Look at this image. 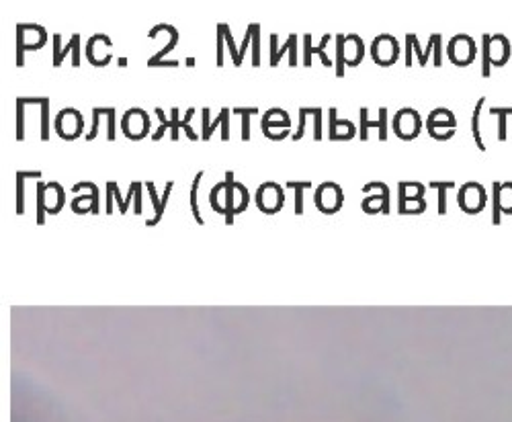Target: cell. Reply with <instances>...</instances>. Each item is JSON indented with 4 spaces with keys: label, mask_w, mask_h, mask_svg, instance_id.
<instances>
[{
    "label": "cell",
    "mask_w": 512,
    "mask_h": 422,
    "mask_svg": "<svg viewBox=\"0 0 512 422\" xmlns=\"http://www.w3.org/2000/svg\"><path fill=\"white\" fill-rule=\"evenodd\" d=\"M48 41V31L41 25H17V66L25 62V50H39Z\"/></svg>",
    "instance_id": "cell-1"
},
{
    "label": "cell",
    "mask_w": 512,
    "mask_h": 422,
    "mask_svg": "<svg viewBox=\"0 0 512 422\" xmlns=\"http://www.w3.org/2000/svg\"><path fill=\"white\" fill-rule=\"evenodd\" d=\"M121 128L127 138L142 140L150 132V115L138 107L125 111V115L121 119Z\"/></svg>",
    "instance_id": "cell-2"
},
{
    "label": "cell",
    "mask_w": 512,
    "mask_h": 422,
    "mask_svg": "<svg viewBox=\"0 0 512 422\" xmlns=\"http://www.w3.org/2000/svg\"><path fill=\"white\" fill-rule=\"evenodd\" d=\"M84 128V119L76 109H62L56 117V132L64 140H74L82 134Z\"/></svg>",
    "instance_id": "cell-3"
},
{
    "label": "cell",
    "mask_w": 512,
    "mask_h": 422,
    "mask_svg": "<svg viewBox=\"0 0 512 422\" xmlns=\"http://www.w3.org/2000/svg\"><path fill=\"white\" fill-rule=\"evenodd\" d=\"M256 205H259V209H263L265 214H275V211L283 207V189L273 181L263 183L259 191H256Z\"/></svg>",
    "instance_id": "cell-4"
},
{
    "label": "cell",
    "mask_w": 512,
    "mask_h": 422,
    "mask_svg": "<svg viewBox=\"0 0 512 422\" xmlns=\"http://www.w3.org/2000/svg\"><path fill=\"white\" fill-rule=\"evenodd\" d=\"M343 189H340L336 183H322L316 191V205L324 214H334V211L340 209L343 205Z\"/></svg>",
    "instance_id": "cell-5"
},
{
    "label": "cell",
    "mask_w": 512,
    "mask_h": 422,
    "mask_svg": "<svg viewBox=\"0 0 512 422\" xmlns=\"http://www.w3.org/2000/svg\"><path fill=\"white\" fill-rule=\"evenodd\" d=\"M80 189H91V195L76 197L72 201L74 214H87V211H91V214H99V189H97V185L91 183V181H84V183H76L72 187L74 193H78Z\"/></svg>",
    "instance_id": "cell-6"
},
{
    "label": "cell",
    "mask_w": 512,
    "mask_h": 422,
    "mask_svg": "<svg viewBox=\"0 0 512 422\" xmlns=\"http://www.w3.org/2000/svg\"><path fill=\"white\" fill-rule=\"evenodd\" d=\"M113 46V41L109 35L105 33H97L89 39V46H87V58L93 66H105L109 64L111 56H109V48Z\"/></svg>",
    "instance_id": "cell-7"
},
{
    "label": "cell",
    "mask_w": 512,
    "mask_h": 422,
    "mask_svg": "<svg viewBox=\"0 0 512 422\" xmlns=\"http://www.w3.org/2000/svg\"><path fill=\"white\" fill-rule=\"evenodd\" d=\"M373 60H377L379 64H390L396 60L398 56V46H396V39L392 35H379L373 41Z\"/></svg>",
    "instance_id": "cell-8"
},
{
    "label": "cell",
    "mask_w": 512,
    "mask_h": 422,
    "mask_svg": "<svg viewBox=\"0 0 512 422\" xmlns=\"http://www.w3.org/2000/svg\"><path fill=\"white\" fill-rule=\"evenodd\" d=\"M330 115V140H349L355 136V128L349 119H338L336 109H328Z\"/></svg>",
    "instance_id": "cell-9"
},
{
    "label": "cell",
    "mask_w": 512,
    "mask_h": 422,
    "mask_svg": "<svg viewBox=\"0 0 512 422\" xmlns=\"http://www.w3.org/2000/svg\"><path fill=\"white\" fill-rule=\"evenodd\" d=\"M330 37H332V35L326 33V35L322 37V41H320V46L314 48V46H312V33H306V35H304V64H306V66H312V56H314V54H318V56L322 58V64H324L326 68L332 66V60L324 54V48L328 46Z\"/></svg>",
    "instance_id": "cell-10"
},
{
    "label": "cell",
    "mask_w": 512,
    "mask_h": 422,
    "mask_svg": "<svg viewBox=\"0 0 512 422\" xmlns=\"http://www.w3.org/2000/svg\"><path fill=\"white\" fill-rule=\"evenodd\" d=\"M158 31H168L170 33V41H168V44L160 50V52H156L150 60H148V66H154L156 62H162V58L170 52V50H173L175 46H177V41H179V29L177 27H173V25H166V23H162V25H156L154 29H150V37H156V33Z\"/></svg>",
    "instance_id": "cell-11"
},
{
    "label": "cell",
    "mask_w": 512,
    "mask_h": 422,
    "mask_svg": "<svg viewBox=\"0 0 512 422\" xmlns=\"http://www.w3.org/2000/svg\"><path fill=\"white\" fill-rule=\"evenodd\" d=\"M66 193L58 181H50L46 187V207L48 214H58V211L64 207Z\"/></svg>",
    "instance_id": "cell-12"
},
{
    "label": "cell",
    "mask_w": 512,
    "mask_h": 422,
    "mask_svg": "<svg viewBox=\"0 0 512 422\" xmlns=\"http://www.w3.org/2000/svg\"><path fill=\"white\" fill-rule=\"evenodd\" d=\"M343 52H345V64L357 66L361 62V58H363V52H365L361 37L359 35H347Z\"/></svg>",
    "instance_id": "cell-13"
},
{
    "label": "cell",
    "mask_w": 512,
    "mask_h": 422,
    "mask_svg": "<svg viewBox=\"0 0 512 422\" xmlns=\"http://www.w3.org/2000/svg\"><path fill=\"white\" fill-rule=\"evenodd\" d=\"M236 193H238V189H236L234 173L228 171V173H226V224H228V226L234 224V216H236V207H238V203H236Z\"/></svg>",
    "instance_id": "cell-14"
},
{
    "label": "cell",
    "mask_w": 512,
    "mask_h": 422,
    "mask_svg": "<svg viewBox=\"0 0 512 422\" xmlns=\"http://www.w3.org/2000/svg\"><path fill=\"white\" fill-rule=\"evenodd\" d=\"M277 41H279L277 33H271V66H277L279 60H281V56H283L285 52H291V50L297 48V35H295V33L289 35L287 44H285L281 50H277Z\"/></svg>",
    "instance_id": "cell-15"
},
{
    "label": "cell",
    "mask_w": 512,
    "mask_h": 422,
    "mask_svg": "<svg viewBox=\"0 0 512 422\" xmlns=\"http://www.w3.org/2000/svg\"><path fill=\"white\" fill-rule=\"evenodd\" d=\"M27 177L39 179V177H41V173H39V171H31V173H27V171H19V173L15 175V181H17V214H19V216H23V211H25L23 191H25V179H27Z\"/></svg>",
    "instance_id": "cell-16"
},
{
    "label": "cell",
    "mask_w": 512,
    "mask_h": 422,
    "mask_svg": "<svg viewBox=\"0 0 512 422\" xmlns=\"http://www.w3.org/2000/svg\"><path fill=\"white\" fill-rule=\"evenodd\" d=\"M289 189L295 191V214H304V189H312V181H289Z\"/></svg>",
    "instance_id": "cell-17"
},
{
    "label": "cell",
    "mask_w": 512,
    "mask_h": 422,
    "mask_svg": "<svg viewBox=\"0 0 512 422\" xmlns=\"http://www.w3.org/2000/svg\"><path fill=\"white\" fill-rule=\"evenodd\" d=\"M68 52H72V54H74V58H72V66H74V68H78V66H80V35H78V33H74V35H72L70 44L62 50L60 58L54 62V66H56V68H60V66H62V58H64Z\"/></svg>",
    "instance_id": "cell-18"
},
{
    "label": "cell",
    "mask_w": 512,
    "mask_h": 422,
    "mask_svg": "<svg viewBox=\"0 0 512 422\" xmlns=\"http://www.w3.org/2000/svg\"><path fill=\"white\" fill-rule=\"evenodd\" d=\"M46 187H48V183H37V224L39 226L46 224V216H48Z\"/></svg>",
    "instance_id": "cell-19"
},
{
    "label": "cell",
    "mask_w": 512,
    "mask_h": 422,
    "mask_svg": "<svg viewBox=\"0 0 512 422\" xmlns=\"http://www.w3.org/2000/svg\"><path fill=\"white\" fill-rule=\"evenodd\" d=\"M234 113L242 115V140L248 142L250 140V117L254 113H259V109H256V107H236Z\"/></svg>",
    "instance_id": "cell-20"
},
{
    "label": "cell",
    "mask_w": 512,
    "mask_h": 422,
    "mask_svg": "<svg viewBox=\"0 0 512 422\" xmlns=\"http://www.w3.org/2000/svg\"><path fill=\"white\" fill-rule=\"evenodd\" d=\"M146 189H148V193H150V199H152V203H154V218L148 222V226H156L158 222H160V218H162V214H164V205H162V199H158V193H156V189H154V183L152 181H148L146 183Z\"/></svg>",
    "instance_id": "cell-21"
},
{
    "label": "cell",
    "mask_w": 512,
    "mask_h": 422,
    "mask_svg": "<svg viewBox=\"0 0 512 422\" xmlns=\"http://www.w3.org/2000/svg\"><path fill=\"white\" fill-rule=\"evenodd\" d=\"M345 37L347 35H343V33L336 35V41H338V44H336V76L338 78L345 76V52H343Z\"/></svg>",
    "instance_id": "cell-22"
},
{
    "label": "cell",
    "mask_w": 512,
    "mask_h": 422,
    "mask_svg": "<svg viewBox=\"0 0 512 422\" xmlns=\"http://www.w3.org/2000/svg\"><path fill=\"white\" fill-rule=\"evenodd\" d=\"M41 140H50V99L44 97L41 101Z\"/></svg>",
    "instance_id": "cell-23"
},
{
    "label": "cell",
    "mask_w": 512,
    "mask_h": 422,
    "mask_svg": "<svg viewBox=\"0 0 512 422\" xmlns=\"http://www.w3.org/2000/svg\"><path fill=\"white\" fill-rule=\"evenodd\" d=\"M201 179H203V171H201V173H197V177H195V181H193V185H191V211H193L195 222H197L199 226H203V224H205V222H203V218H201L199 205H197V193H199V183H201Z\"/></svg>",
    "instance_id": "cell-24"
},
{
    "label": "cell",
    "mask_w": 512,
    "mask_h": 422,
    "mask_svg": "<svg viewBox=\"0 0 512 422\" xmlns=\"http://www.w3.org/2000/svg\"><path fill=\"white\" fill-rule=\"evenodd\" d=\"M252 31H254V35H252V46H254V50H252V66L259 68L261 66V25L252 23Z\"/></svg>",
    "instance_id": "cell-25"
},
{
    "label": "cell",
    "mask_w": 512,
    "mask_h": 422,
    "mask_svg": "<svg viewBox=\"0 0 512 422\" xmlns=\"http://www.w3.org/2000/svg\"><path fill=\"white\" fill-rule=\"evenodd\" d=\"M226 191V181L224 183H218L216 187L211 189V195H209V203H211V209L218 211V214H226V209L220 205V193Z\"/></svg>",
    "instance_id": "cell-26"
},
{
    "label": "cell",
    "mask_w": 512,
    "mask_h": 422,
    "mask_svg": "<svg viewBox=\"0 0 512 422\" xmlns=\"http://www.w3.org/2000/svg\"><path fill=\"white\" fill-rule=\"evenodd\" d=\"M25 138V101L23 97L17 99V140Z\"/></svg>",
    "instance_id": "cell-27"
},
{
    "label": "cell",
    "mask_w": 512,
    "mask_h": 422,
    "mask_svg": "<svg viewBox=\"0 0 512 422\" xmlns=\"http://www.w3.org/2000/svg\"><path fill=\"white\" fill-rule=\"evenodd\" d=\"M308 109V115L314 117V140H322V115H324V109L320 107H306Z\"/></svg>",
    "instance_id": "cell-28"
},
{
    "label": "cell",
    "mask_w": 512,
    "mask_h": 422,
    "mask_svg": "<svg viewBox=\"0 0 512 422\" xmlns=\"http://www.w3.org/2000/svg\"><path fill=\"white\" fill-rule=\"evenodd\" d=\"M224 37H226V41H228V50H230V56H232V60H234V66H240V64H242L240 50H238L236 44H234V37H232V31H230L228 25H224Z\"/></svg>",
    "instance_id": "cell-29"
},
{
    "label": "cell",
    "mask_w": 512,
    "mask_h": 422,
    "mask_svg": "<svg viewBox=\"0 0 512 422\" xmlns=\"http://www.w3.org/2000/svg\"><path fill=\"white\" fill-rule=\"evenodd\" d=\"M193 115H195V109H189V111H187V115H185V119L179 123V128H183V130L187 132V138L195 142V140H199V134H197V132L191 128V125H189V121H191V117H193Z\"/></svg>",
    "instance_id": "cell-30"
},
{
    "label": "cell",
    "mask_w": 512,
    "mask_h": 422,
    "mask_svg": "<svg viewBox=\"0 0 512 422\" xmlns=\"http://www.w3.org/2000/svg\"><path fill=\"white\" fill-rule=\"evenodd\" d=\"M156 115L160 117V128L154 132V136H152V140L154 142H158L162 136H164V132H166V128H170V121H166V117H164V111H162V107H156Z\"/></svg>",
    "instance_id": "cell-31"
},
{
    "label": "cell",
    "mask_w": 512,
    "mask_h": 422,
    "mask_svg": "<svg viewBox=\"0 0 512 422\" xmlns=\"http://www.w3.org/2000/svg\"><path fill=\"white\" fill-rule=\"evenodd\" d=\"M306 117H308V109L302 107V109H300V128H297V132L293 134V142L304 138V134H306Z\"/></svg>",
    "instance_id": "cell-32"
},
{
    "label": "cell",
    "mask_w": 512,
    "mask_h": 422,
    "mask_svg": "<svg viewBox=\"0 0 512 422\" xmlns=\"http://www.w3.org/2000/svg\"><path fill=\"white\" fill-rule=\"evenodd\" d=\"M224 23L218 25V66H224Z\"/></svg>",
    "instance_id": "cell-33"
},
{
    "label": "cell",
    "mask_w": 512,
    "mask_h": 422,
    "mask_svg": "<svg viewBox=\"0 0 512 422\" xmlns=\"http://www.w3.org/2000/svg\"><path fill=\"white\" fill-rule=\"evenodd\" d=\"M107 187L113 191V197L117 199L119 211H121V214H125V211H127V205H125V199H123V197H121V193H119V187H117V183H115V181H109V183H107Z\"/></svg>",
    "instance_id": "cell-34"
},
{
    "label": "cell",
    "mask_w": 512,
    "mask_h": 422,
    "mask_svg": "<svg viewBox=\"0 0 512 422\" xmlns=\"http://www.w3.org/2000/svg\"><path fill=\"white\" fill-rule=\"evenodd\" d=\"M179 109L177 107H173V121H170V130H173V132H170V140H179Z\"/></svg>",
    "instance_id": "cell-35"
},
{
    "label": "cell",
    "mask_w": 512,
    "mask_h": 422,
    "mask_svg": "<svg viewBox=\"0 0 512 422\" xmlns=\"http://www.w3.org/2000/svg\"><path fill=\"white\" fill-rule=\"evenodd\" d=\"M222 140L228 142L230 140V111L222 109Z\"/></svg>",
    "instance_id": "cell-36"
},
{
    "label": "cell",
    "mask_w": 512,
    "mask_h": 422,
    "mask_svg": "<svg viewBox=\"0 0 512 422\" xmlns=\"http://www.w3.org/2000/svg\"><path fill=\"white\" fill-rule=\"evenodd\" d=\"M136 183V197H134V211H136V216H140L142 211H144V207H142V183L140 181H134Z\"/></svg>",
    "instance_id": "cell-37"
},
{
    "label": "cell",
    "mask_w": 512,
    "mask_h": 422,
    "mask_svg": "<svg viewBox=\"0 0 512 422\" xmlns=\"http://www.w3.org/2000/svg\"><path fill=\"white\" fill-rule=\"evenodd\" d=\"M211 138V123H209V109H203V134L201 140H209Z\"/></svg>",
    "instance_id": "cell-38"
},
{
    "label": "cell",
    "mask_w": 512,
    "mask_h": 422,
    "mask_svg": "<svg viewBox=\"0 0 512 422\" xmlns=\"http://www.w3.org/2000/svg\"><path fill=\"white\" fill-rule=\"evenodd\" d=\"M107 115H109V132H107V138L113 142V140H115V107H109V109H107Z\"/></svg>",
    "instance_id": "cell-39"
},
{
    "label": "cell",
    "mask_w": 512,
    "mask_h": 422,
    "mask_svg": "<svg viewBox=\"0 0 512 422\" xmlns=\"http://www.w3.org/2000/svg\"><path fill=\"white\" fill-rule=\"evenodd\" d=\"M369 125H375L371 121H367V109H361V140H367V128Z\"/></svg>",
    "instance_id": "cell-40"
},
{
    "label": "cell",
    "mask_w": 512,
    "mask_h": 422,
    "mask_svg": "<svg viewBox=\"0 0 512 422\" xmlns=\"http://www.w3.org/2000/svg\"><path fill=\"white\" fill-rule=\"evenodd\" d=\"M54 62L60 58V54H62V35L60 33H54Z\"/></svg>",
    "instance_id": "cell-41"
},
{
    "label": "cell",
    "mask_w": 512,
    "mask_h": 422,
    "mask_svg": "<svg viewBox=\"0 0 512 422\" xmlns=\"http://www.w3.org/2000/svg\"><path fill=\"white\" fill-rule=\"evenodd\" d=\"M107 214H113V191L107 187Z\"/></svg>",
    "instance_id": "cell-42"
},
{
    "label": "cell",
    "mask_w": 512,
    "mask_h": 422,
    "mask_svg": "<svg viewBox=\"0 0 512 422\" xmlns=\"http://www.w3.org/2000/svg\"><path fill=\"white\" fill-rule=\"evenodd\" d=\"M154 66H179V60H175V62H164L162 60V62H156Z\"/></svg>",
    "instance_id": "cell-43"
},
{
    "label": "cell",
    "mask_w": 512,
    "mask_h": 422,
    "mask_svg": "<svg viewBox=\"0 0 512 422\" xmlns=\"http://www.w3.org/2000/svg\"><path fill=\"white\" fill-rule=\"evenodd\" d=\"M119 66L125 68V66H127V60H125V58H119Z\"/></svg>",
    "instance_id": "cell-44"
}]
</instances>
